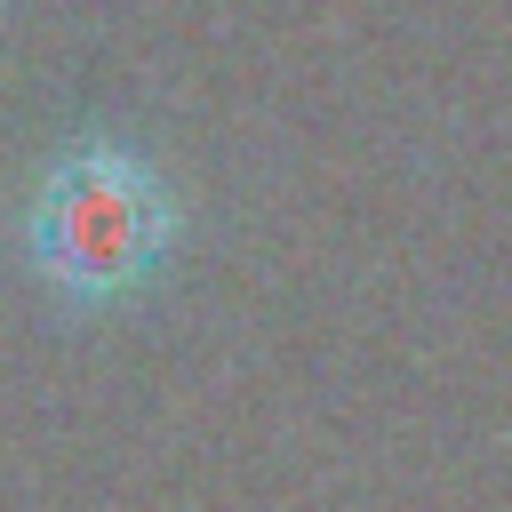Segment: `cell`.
I'll list each match as a JSON object with an SVG mask.
<instances>
[{
    "label": "cell",
    "instance_id": "6da1fadb",
    "mask_svg": "<svg viewBox=\"0 0 512 512\" xmlns=\"http://www.w3.org/2000/svg\"><path fill=\"white\" fill-rule=\"evenodd\" d=\"M176 224H184L176 192L136 144L80 136L32 184L24 256H32L48 296H64L80 312H104V304H128L136 288H152V272L176 248Z\"/></svg>",
    "mask_w": 512,
    "mask_h": 512
}]
</instances>
